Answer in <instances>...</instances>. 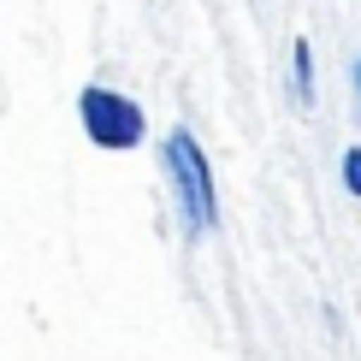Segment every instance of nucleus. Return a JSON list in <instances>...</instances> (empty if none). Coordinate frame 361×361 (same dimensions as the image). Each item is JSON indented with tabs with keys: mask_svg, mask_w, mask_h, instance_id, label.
<instances>
[{
	"mask_svg": "<svg viewBox=\"0 0 361 361\" xmlns=\"http://www.w3.org/2000/svg\"><path fill=\"white\" fill-rule=\"evenodd\" d=\"M290 83H296V101L308 107V101H314V48L302 36H296V48H290Z\"/></svg>",
	"mask_w": 361,
	"mask_h": 361,
	"instance_id": "7ed1b4c3",
	"label": "nucleus"
},
{
	"mask_svg": "<svg viewBox=\"0 0 361 361\" xmlns=\"http://www.w3.org/2000/svg\"><path fill=\"white\" fill-rule=\"evenodd\" d=\"M343 184H350V195L361 202V148H350V154H343Z\"/></svg>",
	"mask_w": 361,
	"mask_h": 361,
	"instance_id": "20e7f679",
	"label": "nucleus"
},
{
	"mask_svg": "<svg viewBox=\"0 0 361 361\" xmlns=\"http://www.w3.org/2000/svg\"><path fill=\"white\" fill-rule=\"evenodd\" d=\"M78 118H83V137L95 148H113V154H125V148H137L148 137V118L130 95H118V89H101L89 83L78 95Z\"/></svg>",
	"mask_w": 361,
	"mask_h": 361,
	"instance_id": "f03ea898",
	"label": "nucleus"
},
{
	"mask_svg": "<svg viewBox=\"0 0 361 361\" xmlns=\"http://www.w3.org/2000/svg\"><path fill=\"white\" fill-rule=\"evenodd\" d=\"M166 178H172V195H178V214H184V231L207 237L219 225V190H214V166H207L202 142L184 125L166 137Z\"/></svg>",
	"mask_w": 361,
	"mask_h": 361,
	"instance_id": "f257e3e1",
	"label": "nucleus"
},
{
	"mask_svg": "<svg viewBox=\"0 0 361 361\" xmlns=\"http://www.w3.org/2000/svg\"><path fill=\"white\" fill-rule=\"evenodd\" d=\"M355 89H361V59H355Z\"/></svg>",
	"mask_w": 361,
	"mask_h": 361,
	"instance_id": "39448f33",
	"label": "nucleus"
}]
</instances>
